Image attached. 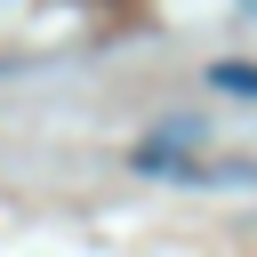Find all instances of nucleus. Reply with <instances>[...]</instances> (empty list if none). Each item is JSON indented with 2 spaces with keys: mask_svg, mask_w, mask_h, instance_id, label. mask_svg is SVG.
Returning a JSON list of instances; mask_svg holds the SVG:
<instances>
[{
  "mask_svg": "<svg viewBox=\"0 0 257 257\" xmlns=\"http://www.w3.org/2000/svg\"><path fill=\"white\" fill-rule=\"evenodd\" d=\"M209 88H225V96H257V56H249V64H217Z\"/></svg>",
  "mask_w": 257,
  "mask_h": 257,
  "instance_id": "nucleus-2",
  "label": "nucleus"
},
{
  "mask_svg": "<svg viewBox=\"0 0 257 257\" xmlns=\"http://www.w3.org/2000/svg\"><path fill=\"white\" fill-rule=\"evenodd\" d=\"M128 169H145V177H169V185H257V161H185L177 145H137L128 153Z\"/></svg>",
  "mask_w": 257,
  "mask_h": 257,
  "instance_id": "nucleus-1",
  "label": "nucleus"
}]
</instances>
